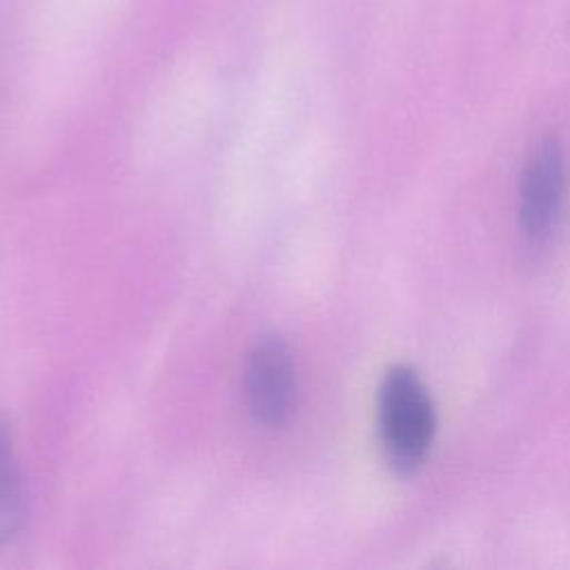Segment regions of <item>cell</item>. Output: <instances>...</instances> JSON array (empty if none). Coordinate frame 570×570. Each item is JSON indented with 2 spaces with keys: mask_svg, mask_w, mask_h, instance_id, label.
Wrapping results in <instances>:
<instances>
[{
  "mask_svg": "<svg viewBox=\"0 0 570 570\" xmlns=\"http://www.w3.org/2000/svg\"><path fill=\"white\" fill-rule=\"evenodd\" d=\"M434 405L407 365H394L379 390V432L390 465L412 472L425 459L434 439Z\"/></svg>",
  "mask_w": 570,
  "mask_h": 570,
  "instance_id": "cell-1",
  "label": "cell"
},
{
  "mask_svg": "<svg viewBox=\"0 0 570 570\" xmlns=\"http://www.w3.org/2000/svg\"><path fill=\"white\" fill-rule=\"evenodd\" d=\"M568 196V160L554 138L537 142L521 174L519 223L532 243L546 240L559 225Z\"/></svg>",
  "mask_w": 570,
  "mask_h": 570,
  "instance_id": "cell-2",
  "label": "cell"
},
{
  "mask_svg": "<svg viewBox=\"0 0 570 570\" xmlns=\"http://www.w3.org/2000/svg\"><path fill=\"white\" fill-rule=\"evenodd\" d=\"M245 399L261 425L278 428L292 416L296 407V363L283 336H263L249 350Z\"/></svg>",
  "mask_w": 570,
  "mask_h": 570,
  "instance_id": "cell-3",
  "label": "cell"
},
{
  "mask_svg": "<svg viewBox=\"0 0 570 570\" xmlns=\"http://www.w3.org/2000/svg\"><path fill=\"white\" fill-rule=\"evenodd\" d=\"M27 517L24 481L11 430L0 421V550L20 532Z\"/></svg>",
  "mask_w": 570,
  "mask_h": 570,
  "instance_id": "cell-4",
  "label": "cell"
}]
</instances>
